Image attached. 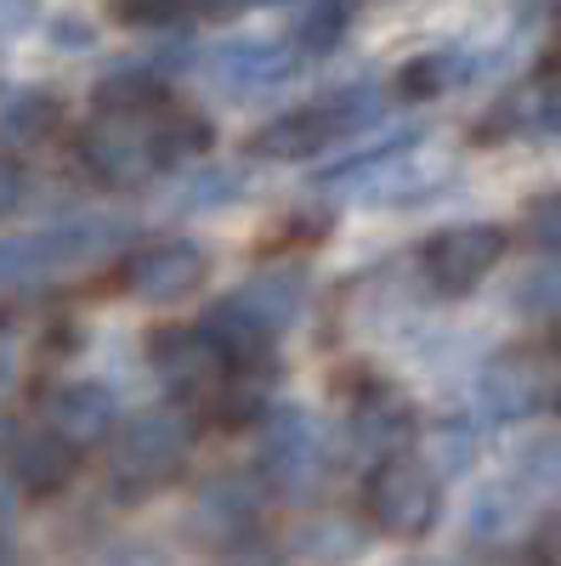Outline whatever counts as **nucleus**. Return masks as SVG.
Here are the masks:
<instances>
[{"mask_svg":"<svg viewBox=\"0 0 561 566\" xmlns=\"http://www.w3.org/2000/svg\"><path fill=\"white\" fill-rule=\"evenodd\" d=\"M550 368H544V357H533V352H499V357H488V368L477 374V397H482V413L488 419H528V413H539L544 402H550Z\"/></svg>","mask_w":561,"mask_h":566,"instance_id":"obj_12","label":"nucleus"},{"mask_svg":"<svg viewBox=\"0 0 561 566\" xmlns=\"http://www.w3.org/2000/svg\"><path fill=\"white\" fill-rule=\"evenodd\" d=\"M323 464H330V448H323V431L312 413H301V408L267 413L261 448H256V476L267 482V493H278V499L318 493Z\"/></svg>","mask_w":561,"mask_h":566,"instance_id":"obj_6","label":"nucleus"},{"mask_svg":"<svg viewBox=\"0 0 561 566\" xmlns=\"http://www.w3.org/2000/svg\"><path fill=\"white\" fill-rule=\"evenodd\" d=\"M499 261H505V232L488 227V221L443 227L437 239H426V250H419V266H426L437 295H471Z\"/></svg>","mask_w":561,"mask_h":566,"instance_id":"obj_9","label":"nucleus"},{"mask_svg":"<svg viewBox=\"0 0 561 566\" xmlns=\"http://www.w3.org/2000/svg\"><path fill=\"white\" fill-rule=\"evenodd\" d=\"M7 380H12V352L0 346V391H7Z\"/></svg>","mask_w":561,"mask_h":566,"instance_id":"obj_36","label":"nucleus"},{"mask_svg":"<svg viewBox=\"0 0 561 566\" xmlns=\"http://www.w3.org/2000/svg\"><path fill=\"white\" fill-rule=\"evenodd\" d=\"M45 419L80 448L103 442V437H114V397L103 386H58L45 397Z\"/></svg>","mask_w":561,"mask_h":566,"instance_id":"obj_17","label":"nucleus"},{"mask_svg":"<svg viewBox=\"0 0 561 566\" xmlns=\"http://www.w3.org/2000/svg\"><path fill=\"white\" fill-rule=\"evenodd\" d=\"M18 205H23V170H18V159L0 154V216H12Z\"/></svg>","mask_w":561,"mask_h":566,"instance_id":"obj_33","label":"nucleus"},{"mask_svg":"<svg viewBox=\"0 0 561 566\" xmlns=\"http://www.w3.org/2000/svg\"><path fill=\"white\" fill-rule=\"evenodd\" d=\"M120 239L103 221H69V227H45V232H23V239H0V295L23 290V283L58 272L69 261H85Z\"/></svg>","mask_w":561,"mask_h":566,"instance_id":"obj_7","label":"nucleus"},{"mask_svg":"<svg viewBox=\"0 0 561 566\" xmlns=\"http://www.w3.org/2000/svg\"><path fill=\"white\" fill-rule=\"evenodd\" d=\"M477 74V57L471 52H426V57H414L408 69H403V91L408 97H443V91H454V85H465Z\"/></svg>","mask_w":561,"mask_h":566,"instance_id":"obj_21","label":"nucleus"},{"mask_svg":"<svg viewBox=\"0 0 561 566\" xmlns=\"http://www.w3.org/2000/svg\"><path fill=\"white\" fill-rule=\"evenodd\" d=\"M471 459H477L471 424H465V419H448L443 431H437V470H443V476H454V470H465Z\"/></svg>","mask_w":561,"mask_h":566,"instance_id":"obj_30","label":"nucleus"},{"mask_svg":"<svg viewBox=\"0 0 561 566\" xmlns=\"http://www.w3.org/2000/svg\"><path fill=\"white\" fill-rule=\"evenodd\" d=\"M346 29H352V7H346V0H312L307 18H301V29H295L301 57H323V52H335Z\"/></svg>","mask_w":561,"mask_h":566,"instance_id":"obj_23","label":"nucleus"},{"mask_svg":"<svg viewBox=\"0 0 561 566\" xmlns=\"http://www.w3.org/2000/svg\"><path fill=\"white\" fill-rule=\"evenodd\" d=\"M205 148H210V125H205V119H194V114L165 119V170H176V165H187V159H199Z\"/></svg>","mask_w":561,"mask_h":566,"instance_id":"obj_27","label":"nucleus"},{"mask_svg":"<svg viewBox=\"0 0 561 566\" xmlns=\"http://www.w3.org/2000/svg\"><path fill=\"white\" fill-rule=\"evenodd\" d=\"M533 555L550 560V566H561V515H550V522L533 533Z\"/></svg>","mask_w":561,"mask_h":566,"instance_id":"obj_34","label":"nucleus"},{"mask_svg":"<svg viewBox=\"0 0 561 566\" xmlns=\"http://www.w3.org/2000/svg\"><path fill=\"white\" fill-rule=\"evenodd\" d=\"M555 69H561V45H555Z\"/></svg>","mask_w":561,"mask_h":566,"instance_id":"obj_39","label":"nucleus"},{"mask_svg":"<svg viewBox=\"0 0 561 566\" xmlns=\"http://www.w3.org/2000/svg\"><path fill=\"white\" fill-rule=\"evenodd\" d=\"M522 488L561 499V442H539V448L522 459Z\"/></svg>","mask_w":561,"mask_h":566,"instance_id":"obj_28","label":"nucleus"},{"mask_svg":"<svg viewBox=\"0 0 561 566\" xmlns=\"http://www.w3.org/2000/svg\"><path fill=\"white\" fill-rule=\"evenodd\" d=\"M528 515V493L522 488H488L482 499H477V510H471V538L477 544H494V538H505L510 527H517Z\"/></svg>","mask_w":561,"mask_h":566,"instance_id":"obj_24","label":"nucleus"},{"mask_svg":"<svg viewBox=\"0 0 561 566\" xmlns=\"http://www.w3.org/2000/svg\"><path fill=\"white\" fill-rule=\"evenodd\" d=\"M187 453H194V424L170 408H148V413L125 419V431H114L108 476H114L120 493L148 499L187 464Z\"/></svg>","mask_w":561,"mask_h":566,"instance_id":"obj_3","label":"nucleus"},{"mask_svg":"<svg viewBox=\"0 0 561 566\" xmlns=\"http://www.w3.org/2000/svg\"><path fill=\"white\" fill-rule=\"evenodd\" d=\"M363 510L368 522L392 533V538H426L443 515V482H437V464L414 459V453H392L368 470V488H363Z\"/></svg>","mask_w":561,"mask_h":566,"instance_id":"obj_4","label":"nucleus"},{"mask_svg":"<svg viewBox=\"0 0 561 566\" xmlns=\"http://www.w3.org/2000/svg\"><path fill=\"white\" fill-rule=\"evenodd\" d=\"M295 69H301V45H284V40H227L205 63L221 97H261V91L295 80Z\"/></svg>","mask_w":561,"mask_h":566,"instance_id":"obj_11","label":"nucleus"},{"mask_svg":"<svg viewBox=\"0 0 561 566\" xmlns=\"http://www.w3.org/2000/svg\"><path fill=\"white\" fill-rule=\"evenodd\" d=\"M482 136H550V142H561V69L510 91L494 108V130H482Z\"/></svg>","mask_w":561,"mask_h":566,"instance_id":"obj_16","label":"nucleus"},{"mask_svg":"<svg viewBox=\"0 0 561 566\" xmlns=\"http://www.w3.org/2000/svg\"><path fill=\"white\" fill-rule=\"evenodd\" d=\"M381 108H386L381 85H346V91H335V97H323L312 108L278 114L272 125H261L250 136V154H261V159H307L318 148H330L335 136L368 130L374 119H381Z\"/></svg>","mask_w":561,"mask_h":566,"instance_id":"obj_2","label":"nucleus"},{"mask_svg":"<svg viewBox=\"0 0 561 566\" xmlns=\"http://www.w3.org/2000/svg\"><path fill=\"white\" fill-rule=\"evenodd\" d=\"M528 244L544 250V255L561 250V193H544V199L528 205Z\"/></svg>","mask_w":561,"mask_h":566,"instance_id":"obj_29","label":"nucleus"},{"mask_svg":"<svg viewBox=\"0 0 561 566\" xmlns=\"http://www.w3.org/2000/svg\"><path fill=\"white\" fill-rule=\"evenodd\" d=\"M550 408H555V413H561V380H555V391H550Z\"/></svg>","mask_w":561,"mask_h":566,"instance_id":"obj_37","label":"nucleus"},{"mask_svg":"<svg viewBox=\"0 0 561 566\" xmlns=\"http://www.w3.org/2000/svg\"><path fill=\"white\" fill-rule=\"evenodd\" d=\"M261 499H267V482H239V476H221L210 482L199 499H194V515H187V527L194 538L216 544V549H239V538H250L261 527Z\"/></svg>","mask_w":561,"mask_h":566,"instance_id":"obj_13","label":"nucleus"},{"mask_svg":"<svg viewBox=\"0 0 561 566\" xmlns=\"http://www.w3.org/2000/svg\"><path fill=\"white\" fill-rule=\"evenodd\" d=\"M346 442H352L357 459H374V464L403 453L414 442V408H408V397H397L386 386L363 391L352 402V419H346Z\"/></svg>","mask_w":561,"mask_h":566,"instance_id":"obj_14","label":"nucleus"},{"mask_svg":"<svg viewBox=\"0 0 561 566\" xmlns=\"http://www.w3.org/2000/svg\"><path fill=\"white\" fill-rule=\"evenodd\" d=\"M148 346H154L148 357H154L159 386L176 402H216V391L232 374V357L216 346L210 328H159Z\"/></svg>","mask_w":561,"mask_h":566,"instance_id":"obj_8","label":"nucleus"},{"mask_svg":"<svg viewBox=\"0 0 561 566\" xmlns=\"http://www.w3.org/2000/svg\"><path fill=\"white\" fill-rule=\"evenodd\" d=\"M352 549H357V533L346 522H312L295 538V555H307V560H346Z\"/></svg>","mask_w":561,"mask_h":566,"instance_id":"obj_26","label":"nucleus"},{"mask_svg":"<svg viewBox=\"0 0 561 566\" xmlns=\"http://www.w3.org/2000/svg\"><path fill=\"white\" fill-rule=\"evenodd\" d=\"M239 301L272 328V335H284V328L295 323V312H301V301H307V277L295 266H272V272H261V277L245 283Z\"/></svg>","mask_w":561,"mask_h":566,"instance_id":"obj_19","label":"nucleus"},{"mask_svg":"<svg viewBox=\"0 0 561 566\" xmlns=\"http://www.w3.org/2000/svg\"><path fill=\"white\" fill-rule=\"evenodd\" d=\"M114 12L125 23H170L181 12V0H114Z\"/></svg>","mask_w":561,"mask_h":566,"instance_id":"obj_32","label":"nucleus"},{"mask_svg":"<svg viewBox=\"0 0 561 566\" xmlns=\"http://www.w3.org/2000/svg\"><path fill=\"white\" fill-rule=\"evenodd\" d=\"M555 352H561V317H555Z\"/></svg>","mask_w":561,"mask_h":566,"instance_id":"obj_38","label":"nucleus"},{"mask_svg":"<svg viewBox=\"0 0 561 566\" xmlns=\"http://www.w3.org/2000/svg\"><path fill=\"white\" fill-rule=\"evenodd\" d=\"M34 23V0H0V34H18Z\"/></svg>","mask_w":561,"mask_h":566,"instance_id":"obj_35","label":"nucleus"},{"mask_svg":"<svg viewBox=\"0 0 561 566\" xmlns=\"http://www.w3.org/2000/svg\"><path fill=\"white\" fill-rule=\"evenodd\" d=\"M323 181L363 205H408V199H426L443 181V159L419 148V136H403V142H386V148H368V154L335 165Z\"/></svg>","mask_w":561,"mask_h":566,"instance_id":"obj_5","label":"nucleus"},{"mask_svg":"<svg viewBox=\"0 0 561 566\" xmlns=\"http://www.w3.org/2000/svg\"><path fill=\"white\" fill-rule=\"evenodd\" d=\"M205 328L216 335V346L232 357V368H250V363H267L272 352V328L239 301V295H227L205 312Z\"/></svg>","mask_w":561,"mask_h":566,"instance_id":"obj_18","label":"nucleus"},{"mask_svg":"<svg viewBox=\"0 0 561 566\" xmlns=\"http://www.w3.org/2000/svg\"><path fill=\"white\" fill-rule=\"evenodd\" d=\"M210 261L194 239H159V244H143L125 255V290L148 306H170V301H187L205 283Z\"/></svg>","mask_w":561,"mask_h":566,"instance_id":"obj_10","label":"nucleus"},{"mask_svg":"<svg viewBox=\"0 0 561 566\" xmlns=\"http://www.w3.org/2000/svg\"><path fill=\"white\" fill-rule=\"evenodd\" d=\"M7 470L29 493H63L80 470V442H69L58 424L52 431H18L7 442Z\"/></svg>","mask_w":561,"mask_h":566,"instance_id":"obj_15","label":"nucleus"},{"mask_svg":"<svg viewBox=\"0 0 561 566\" xmlns=\"http://www.w3.org/2000/svg\"><path fill=\"white\" fill-rule=\"evenodd\" d=\"M52 45L58 52H91V45H97V29H91V18L63 12V18H52Z\"/></svg>","mask_w":561,"mask_h":566,"instance_id":"obj_31","label":"nucleus"},{"mask_svg":"<svg viewBox=\"0 0 561 566\" xmlns=\"http://www.w3.org/2000/svg\"><path fill=\"white\" fill-rule=\"evenodd\" d=\"M97 103L103 108H148L165 103V69L159 63H120L103 74L97 85Z\"/></svg>","mask_w":561,"mask_h":566,"instance_id":"obj_20","label":"nucleus"},{"mask_svg":"<svg viewBox=\"0 0 561 566\" xmlns=\"http://www.w3.org/2000/svg\"><path fill=\"white\" fill-rule=\"evenodd\" d=\"M267 413V380H261V363L250 368H232L227 386L216 391V419L221 424H250Z\"/></svg>","mask_w":561,"mask_h":566,"instance_id":"obj_22","label":"nucleus"},{"mask_svg":"<svg viewBox=\"0 0 561 566\" xmlns=\"http://www.w3.org/2000/svg\"><path fill=\"white\" fill-rule=\"evenodd\" d=\"M52 125H58V103L45 91H23V97L0 108V136L7 142H40V136H52Z\"/></svg>","mask_w":561,"mask_h":566,"instance_id":"obj_25","label":"nucleus"},{"mask_svg":"<svg viewBox=\"0 0 561 566\" xmlns=\"http://www.w3.org/2000/svg\"><path fill=\"white\" fill-rule=\"evenodd\" d=\"M80 165L103 187H143L165 170V114L148 108H97L80 130Z\"/></svg>","mask_w":561,"mask_h":566,"instance_id":"obj_1","label":"nucleus"}]
</instances>
